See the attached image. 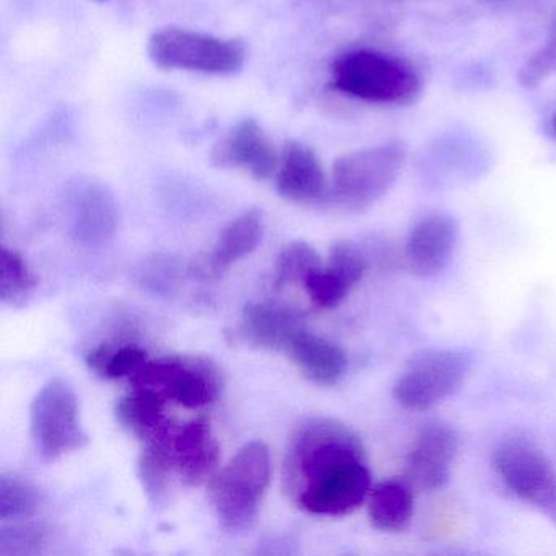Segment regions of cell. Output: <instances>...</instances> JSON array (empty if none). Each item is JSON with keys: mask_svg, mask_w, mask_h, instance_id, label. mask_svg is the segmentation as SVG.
<instances>
[{"mask_svg": "<svg viewBox=\"0 0 556 556\" xmlns=\"http://www.w3.org/2000/svg\"><path fill=\"white\" fill-rule=\"evenodd\" d=\"M142 286L157 292V294H172L178 285V268L170 258H154L142 266Z\"/></svg>", "mask_w": 556, "mask_h": 556, "instance_id": "obj_29", "label": "cell"}, {"mask_svg": "<svg viewBox=\"0 0 556 556\" xmlns=\"http://www.w3.org/2000/svg\"><path fill=\"white\" fill-rule=\"evenodd\" d=\"M138 478L146 496L154 506L164 503L175 468L170 444H149L138 458Z\"/></svg>", "mask_w": 556, "mask_h": 556, "instance_id": "obj_22", "label": "cell"}, {"mask_svg": "<svg viewBox=\"0 0 556 556\" xmlns=\"http://www.w3.org/2000/svg\"><path fill=\"white\" fill-rule=\"evenodd\" d=\"M148 54L162 71L236 76L245 66L247 48L233 38L167 27L149 38Z\"/></svg>", "mask_w": 556, "mask_h": 556, "instance_id": "obj_4", "label": "cell"}, {"mask_svg": "<svg viewBox=\"0 0 556 556\" xmlns=\"http://www.w3.org/2000/svg\"><path fill=\"white\" fill-rule=\"evenodd\" d=\"M132 387L148 389L167 402L197 409L216 402L223 382L216 364L200 356H167L148 361L131 377Z\"/></svg>", "mask_w": 556, "mask_h": 556, "instance_id": "obj_9", "label": "cell"}, {"mask_svg": "<svg viewBox=\"0 0 556 556\" xmlns=\"http://www.w3.org/2000/svg\"><path fill=\"white\" fill-rule=\"evenodd\" d=\"M367 514L380 532H405L415 514V490L403 478L380 481L367 496Z\"/></svg>", "mask_w": 556, "mask_h": 556, "instance_id": "obj_21", "label": "cell"}, {"mask_svg": "<svg viewBox=\"0 0 556 556\" xmlns=\"http://www.w3.org/2000/svg\"><path fill=\"white\" fill-rule=\"evenodd\" d=\"M458 242V224L451 214L429 211L409 227L405 240V262L418 278L441 275Z\"/></svg>", "mask_w": 556, "mask_h": 556, "instance_id": "obj_11", "label": "cell"}, {"mask_svg": "<svg viewBox=\"0 0 556 556\" xmlns=\"http://www.w3.org/2000/svg\"><path fill=\"white\" fill-rule=\"evenodd\" d=\"M170 452L181 481L190 486L211 480L220 460V445L206 418L177 426L172 435Z\"/></svg>", "mask_w": 556, "mask_h": 556, "instance_id": "obj_16", "label": "cell"}, {"mask_svg": "<svg viewBox=\"0 0 556 556\" xmlns=\"http://www.w3.org/2000/svg\"><path fill=\"white\" fill-rule=\"evenodd\" d=\"M97 2H109V0H97Z\"/></svg>", "mask_w": 556, "mask_h": 556, "instance_id": "obj_32", "label": "cell"}, {"mask_svg": "<svg viewBox=\"0 0 556 556\" xmlns=\"http://www.w3.org/2000/svg\"><path fill=\"white\" fill-rule=\"evenodd\" d=\"M331 87L361 102L408 106L421 97L422 80L402 58L377 50H353L341 54L331 66Z\"/></svg>", "mask_w": 556, "mask_h": 556, "instance_id": "obj_1", "label": "cell"}, {"mask_svg": "<svg viewBox=\"0 0 556 556\" xmlns=\"http://www.w3.org/2000/svg\"><path fill=\"white\" fill-rule=\"evenodd\" d=\"M211 159L217 167L236 168L260 181L275 177L279 164L275 144L263 126L253 118L237 123L214 146Z\"/></svg>", "mask_w": 556, "mask_h": 556, "instance_id": "obj_12", "label": "cell"}, {"mask_svg": "<svg viewBox=\"0 0 556 556\" xmlns=\"http://www.w3.org/2000/svg\"><path fill=\"white\" fill-rule=\"evenodd\" d=\"M321 266L324 265L320 255L314 247L304 240H294L281 250L276 260L273 286L281 291L288 286L305 282V279Z\"/></svg>", "mask_w": 556, "mask_h": 556, "instance_id": "obj_25", "label": "cell"}, {"mask_svg": "<svg viewBox=\"0 0 556 556\" xmlns=\"http://www.w3.org/2000/svg\"><path fill=\"white\" fill-rule=\"evenodd\" d=\"M370 490L366 454H356L321 465L298 484L291 497L305 513L337 517L356 510Z\"/></svg>", "mask_w": 556, "mask_h": 556, "instance_id": "obj_6", "label": "cell"}, {"mask_svg": "<svg viewBox=\"0 0 556 556\" xmlns=\"http://www.w3.org/2000/svg\"><path fill=\"white\" fill-rule=\"evenodd\" d=\"M302 330H305L304 317L291 305L263 301L243 308L240 337L250 346L285 351Z\"/></svg>", "mask_w": 556, "mask_h": 556, "instance_id": "obj_17", "label": "cell"}, {"mask_svg": "<svg viewBox=\"0 0 556 556\" xmlns=\"http://www.w3.org/2000/svg\"><path fill=\"white\" fill-rule=\"evenodd\" d=\"M47 527L35 520L21 519L2 522L0 527V555H37L47 545Z\"/></svg>", "mask_w": 556, "mask_h": 556, "instance_id": "obj_27", "label": "cell"}, {"mask_svg": "<svg viewBox=\"0 0 556 556\" xmlns=\"http://www.w3.org/2000/svg\"><path fill=\"white\" fill-rule=\"evenodd\" d=\"M285 353L302 376L321 387H333L348 372V356L333 341L311 333L305 328L292 338Z\"/></svg>", "mask_w": 556, "mask_h": 556, "instance_id": "obj_19", "label": "cell"}, {"mask_svg": "<svg viewBox=\"0 0 556 556\" xmlns=\"http://www.w3.org/2000/svg\"><path fill=\"white\" fill-rule=\"evenodd\" d=\"M41 504L40 491L17 475H2L0 478V520L28 519Z\"/></svg>", "mask_w": 556, "mask_h": 556, "instance_id": "obj_26", "label": "cell"}, {"mask_svg": "<svg viewBox=\"0 0 556 556\" xmlns=\"http://www.w3.org/2000/svg\"><path fill=\"white\" fill-rule=\"evenodd\" d=\"M269 483L271 454L268 445L262 441L249 442L211 478L210 497L220 527L227 532L252 529Z\"/></svg>", "mask_w": 556, "mask_h": 556, "instance_id": "obj_2", "label": "cell"}, {"mask_svg": "<svg viewBox=\"0 0 556 556\" xmlns=\"http://www.w3.org/2000/svg\"><path fill=\"white\" fill-rule=\"evenodd\" d=\"M473 366L468 351L438 348L413 356L393 383V399L409 412H426L464 387Z\"/></svg>", "mask_w": 556, "mask_h": 556, "instance_id": "obj_5", "label": "cell"}, {"mask_svg": "<svg viewBox=\"0 0 556 556\" xmlns=\"http://www.w3.org/2000/svg\"><path fill=\"white\" fill-rule=\"evenodd\" d=\"M67 210L71 236L83 245H103L118 229L119 207L115 194L99 181L83 180L74 185Z\"/></svg>", "mask_w": 556, "mask_h": 556, "instance_id": "obj_13", "label": "cell"}, {"mask_svg": "<svg viewBox=\"0 0 556 556\" xmlns=\"http://www.w3.org/2000/svg\"><path fill=\"white\" fill-rule=\"evenodd\" d=\"M405 162L406 148L400 141L341 155L331 170V197L344 210H369L392 190Z\"/></svg>", "mask_w": 556, "mask_h": 556, "instance_id": "obj_3", "label": "cell"}, {"mask_svg": "<svg viewBox=\"0 0 556 556\" xmlns=\"http://www.w3.org/2000/svg\"><path fill=\"white\" fill-rule=\"evenodd\" d=\"M263 232H265V220H263L262 211L256 207L247 210L232 223L227 224L211 255L198 262L191 273L201 278L219 276L224 269L255 252L256 247L262 242Z\"/></svg>", "mask_w": 556, "mask_h": 556, "instance_id": "obj_18", "label": "cell"}, {"mask_svg": "<svg viewBox=\"0 0 556 556\" xmlns=\"http://www.w3.org/2000/svg\"><path fill=\"white\" fill-rule=\"evenodd\" d=\"M2 278H0V301L4 305H24L37 289L38 279L28 266L27 260L17 250L2 247Z\"/></svg>", "mask_w": 556, "mask_h": 556, "instance_id": "obj_24", "label": "cell"}, {"mask_svg": "<svg viewBox=\"0 0 556 556\" xmlns=\"http://www.w3.org/2000/svg\"><path fill=\"white\" fill-rule=\"evenodd\" d=\"M76 390L66 379H51L30 405V434L45 460H58L89 442L79 415Z\"/></svg>", "mask_w": 556, "mask_h": 556, "instance_id": "obj_8", "label": "cell"}, {"mask_svg": "<svg viewBox=\"0 0 556 556\" xmlns=\"http://www.w3.org/2000/svg\"><path fill=\"white\" fill-rule=\"evenodd\" d=\"M552 132H553V136H555V138H556V113H555V115H553V118H552Z\"/></svg>", "mask_w": 556, "mask_h": 556, "instance_id": "obj_31", "label": "cell"}, {"mask_svg": "<svg viewBox=\"0 0 556 556\" xmlns=\"http://www.w3.org/2000/svg\"><path fill=\"white\" fill-rule=\"evenodd\" d=\"M367 263L363 250L350 240L333 243L327 266H321L305 279L308 299L317 308H334L359 285L366 275Z\"/></svg>", "mask_w": 556, "mask_h": 556, "instance_id": "obj_14", "label": "cell"}, {"mask_svg": "<svg viewBox=\"0 0 556 556\" xmlns=\"http://www.w3.org/2000/svg\"><path fill=\"white\" fill-rule=\"evenodd\" d=\"M275 178L278 193L292 203L318 204L331 193L317 152L295 139L282 148Z\"/></svg>", "mask_w": 556, "mask_h": 556, "instance_id": "obj_15", "label": "cell"}, {"mask_svg": "<svg viewBox=\"0 0 556 556\" xmlns=\"http://www.w3.org/2000/svg\"><path fill=\"white\" fill-rule=\"evenodd\" d=\"M493 465L514 497L556 523V468L535 442L506 439L494 451Z\"/></svg>", "mask_w": 556, "mask_h": 556, "instance_id": "obj_7", "label": "cell"}, {"mask_svg": "<svg viewBox=\"0 0 556 556\" xmlns=\"http://www.w3.org/2000/svg\"><path fill=\"white\" fill-rule=\"evenodd\" d=\"M553 76H556V18L549 27L545 43L520 67L517 83L522 89L535 90Z\"/></svg>", "mask_w": 556, "mask_h": 556, "instance_id": "obj_28", "label": "cell"}, {"mask_svg": "<svg viewBox=\"0 0 556 556\" xmlns=\"http://www.w3.org/2000/svg\"><path fill=\"white\" fill-rule=\"evenodd\" d=\"M484 4L494 5V8H514V5L522 4L526 0H481Z\"/></svg>", "mask_w": 556, "mask_h": 556, "instance_id": "obj_30", "label": "cell"}, {"mask_svg": "<svg viewBox=\"0 0 556 556\" xmlns=\"http://www.w3.org/2000/svg\"><path fill=\"white\" fill-rule=\"evenodd\" d=\"M460 448L458 432L447 422H429L413 439L403 480L415 491H438L451 480Z\"/></svg>", "mask_w": 556, "mask_h": 556, "instance_id": "obj_10", "label": "cell"}, {"mask_svg": "<svg viewBox=\"0 0 556 556\" xmlns=\"http://www.w3.org/2000/svg\"><path fill=\"white\" fill-rule=\"evenodd\" d=\"M165 403L167 400L159 393L135 387L116 403V418L146 445L170 444L177 426L165 413Z\"/></svg>", "mask_w": 556, "mask_h": 556, "instance_id": "obj_20", "label": "cell"}, {"mask_svg": "<svg viewBox=\"0 0 556 556\" xmlns=\"http://www.w3.org/2000/svg\"><path fill=\"white\" fill-rule=\"evenodd\" d=\"M86 361L93 372L100 374L105 379H123V377L131 379L149 359L148 353L136 344L113 346V344L103 343L93 348L87 354Z\"/></svg>", "mask_w": 556, "mask_h": 556, "instance_id": "obj_23", "label": "cell"}]
</instances>
